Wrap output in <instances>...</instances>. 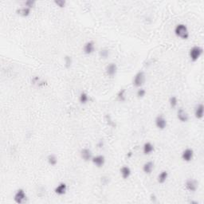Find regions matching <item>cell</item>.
<instances>
[{
    "label": "cell",
    "mask_w": 204,
    "mask_h": 204,
    "mask_svg": "<svg viewBox=\"0 0 204 204\" xmlns=\"http://www.w3.org/2000/svg\"><path fill=\"white\" fill-rule=\"evenodd\" d=\"M100 55L102 58H107L108 56V50H101L100 51Z\"/></svg>",
    "instance_id": "28"
},
{
    "label": "cell",
    "mask_w": 204,
    "mask_h": 204,
    "mask_svg": "<svg viewBox=\"0 0 204 204\" xmlns=\"http://www.w3.org/2000/svg\"><path fill=\"white\" fill-rule=\"evenodd\" d=\"M106 73L110 77H113L117 71V66L115 63H110L106 66Z\"/></svg>",
    "instance_id": "12"
},
{
    "label": "cell",
    "mask_w": 204,
    "mask_h": 204,
    "mask_svg": "<svg viewBox=\"0 0 204 204\" xmlns=\"http://www.w3.org/2000/svg\"><path fill=\"white\" fill-rule=\"evenodd\" d=\"M155 123H156V127L161 130L167 127V120L163 116H158L155 120Z\"/></svg>",
    "instance_id": "7"
},
{
    "label": "cell",
    "mask_w": 204,
    "mask_h": 204,
    "mask_svg": "<svg viewBox=\"0 0 204 204\" xmlns=\"http://www.w3.org/2000/svg\"><path fill=\"white\" fill-rule=\"evenodd\" d=\"M204 107L202 104H198L194 108V116L197 119H202L203 117Z\"/></svg>",
    "instance_id": "14"
},
{
    "label": "cell",
    "mask_w": 204,
    "mask_h": 204,
    "mask_svg": "<svg viewBox=\"0 0 204 204\" xmlns=\"http://www.w3.org/2000/svg\"><path fill=\"white\" fill-rule=\"evenodd\" d=\"M89 96H88L86 92H81V94H80L79 100L81 104H86L87 102L89 101Z\"/></svg>",
    "instance_id": "20"
},
{
    "label": "cell",
    "mask_w": 204,
    "mask_h": 204,
    "mask_svg": "<svg viewBox=\"0 0 204 204\" xmlns=\"http://www.w3.org/2000/svg\"><path fill=\"white\" fill-rule=\"evenodd\" d=\"M72 62H73V61H72L71 57L66 56V58H65V64H66V68H69L71 66Z\"/></svg>",
    "instance_id": "24"
},
{
    "label": "cell",
    "mask_w": 204,
    "mask_h": 204,
    "mask_svg": "<svg viewBox=\"0 0 204 204\" xmlns=\"http://www.w3.org/2000/svg\"><path fill=\"white\" fill-rule=\"evenodd\" d=\"M194 156V152L191 148H187L182 153V159L184 160L185 162H190L193 159Z\"/></svg>",
    "instance_id": "8"
},
{
    "label": "cell",
    "mask_w": 204,
    "mask_h": 204,
    "mask_svg": "<svg viewBox=\"0 0 204 204\" xmlns=\"http://www.w3.org/2000/svg\"><path fill=\"white\" fill-rule=\"evenodd\" d=\"M175 35L182 39H187L189 38V31L185 24H178L175 28Z\"/></svg>",
    "instance_id": "1"
},
{
    "label": "cell",
    "mask_w": 204,
    "mask_h": 204,
    "mask_svg": "<svg viewBox=\"0 0 204 204\" xmlns=\"http://www.w3.org/2000/svg\"><path fill=\"white\" fill-rule=\"evenodd\" d=\"M54 3L58 5V6H60V7H64V6H66V1H64V0H55V1H54Z\"/></svg>",
    "instance_id": "27"
},
{
    "label": "cell",
    "mask_w": 204,
    "mask_h": 204,
    "mask_svg": "<svg viewBox=\"0 0 204 204\" xmlns=\"http://www.w3.org/2000/svg\"><path fill=\"white\" fill-rule=\"evenodd\" d=\"M27 194H26L25 191L23 189H18L17 191H16L15 194H14V200L16 203L18 204H22L24 203V202L27 201Z\"/></svg>",
    "instance_id": "4"
},
{
    "label": "cell",
    "mask_w": 204,
    "mask_h": 204,
    "mask_svg": "<svg viewBox=\"0 0 204 204\" xmlns=\"http://www.w3.org/2000/svg\"><path fill=\"white\" fill-rule=\"evenodd\" d=\"M117 99L120 101H124L126 97H125V89H122L119 91L117 93Z\"/></svg>",
    "instance_id": "22"
},
{
    "label": "cell",
    "mask_w": 204,
    "mask_h": 204,
    "mask_svg": "<svg viewBox=\"0 0 204 204\" xmlns=\"http://www.w3.org/2000/svg\"><path fill=\"white\" fill-rule=\"evenodd\" d=\"M47 160H48V163L50 164V165L52 166H55L58 163V159L54 155L51 154L48 156V158H47Z\"/></svg>",
    "instance_id": "21"
},
{
    "label": "cell",
    "mask_w": 204,
    "mask_h": 204,
    "mask_svg": "<svg viewBox=\"0 0 204 204\" xmlns=\"http://www.w3.org/2000/svg\"><path fill=\"white\" fill-rule=\"evenodd\" d=\"M145 79H146V76L145 73L143 71H139L134 77L133 79V85L136 87H140L142 86L145 82Z\"/></svg>",
    "instance_id": "3"
},
{
    "label": "cell",
    "mask_w": 204,
    "mask_h": 204,
    "mask_svg": "<svg viewBox=\"0 0 204 204\" xmlns=\"http://www.w3.org/2000/svg\"><path fill=\"white\" fill-rule=\"evenodd\" d=\"M120 174H121V176L123 177V179H128L131 175V169L128 166H124V167L120 168Z\"/></svg>",
    "instance_id": "18"
},
{
    "label": "cell",
    "mask_w": 204,
    "mask_h": 204,
    "mask_svg": "<svg viewBox=\"0 0 204 204\" xmlns=\"http://www.w3.org/2000/svg\"><path fill=\"white\" fill-rule=\"evenodd\" d=\"M95 50V45L93 42L92 41H89L88 43H86L84 46V48H83V51L85 54H91L94 52Z\"/></svg>",
    "instance_id": "10"
},
{
    "label": "cell",
    "mask_w": 204,
    "mask_h": 204,
    "mask_svg": "<svg viewBox=\"0 0 204 204\" xmlns=\"http://www.w3.org/2000/svg\"><path fill=\"white\" fill-rule=\"evenodd\" d=\"M81 158L85 161H89V160H92V152L89 150V148H83L82 150L81 151Z\"/></svg>",
    "instance_id": "13"
},
{
    "label": "cell",
    "mask_w": 204,
    "mask_h": 204,
    "mask_svg": "<svg viewBox=\"0 0 204 204\" xmlns=\"http://www.w3.org/2000/svg\"><path fill=\"white\" fill-rule=\"evenodd\" d=\"M169 104H170V106H171L172 108H175V107L177 106V104H178L177 97H176V96H171V97H170Z\"/></svg>",
    "instance_id": "23"
},
{
    "label": "cell",
    "mask_w": 204,
    "mask_h": 204,
    "mask_svg": "<svg viewBox=\"0 0 204 204\" xmlns=\"http://www.w3.org/2000/svg\"><path fill=\"white\" fill-rule=\"evenodd\" d=\"M16 13L22 17H27L31 14V8L27 6H22V7L18 8L16 10Z\"/></svg>",
    "instance_id": "15"
},
{
    "label": "cell",
    "mask_w": 204,
    "mask_h": 204,
    "mask_svg": "<svg viewBox=\"0 0 204 204\" xmlns=\"http://www.w3.org/2000/svg\"><path fill=\"white\" fill-rule=\"evenodd\" d=\"M92 162L97 168H101V167L104 166V163H105V158H104V156L99 155V156H96L94 157H92Z\"/></svg>",
    "instance_id": "6"
},
{
    "label": "cell",
    "mask_w": 204,
    "mask_h": 204,
    "mask_svg": "<svg viewBox=\"0 0 204 204\" xmlns=\"http://www.w3.org/2000/svg\"><path fill=\"white\" fill-rule=\"evenodd\" d=\"M177 117L181 122H187L189 120V115L183 108H179L177 112Z\"/></svg>",
    "instance_id": "9"
},
{
    "label": "cell",
    "mask_w": 204,
    "mask_h": 204,
    "mask_svg": "<svg viewBox=\"0 0 204 204\" xmlns=\"http://www.w3.org/2000/svg\"><path fill=\"white\" fill-rule=\"evenodd\" d=\"M168 177V173L167 171H163L159 174L158 177H157V180L160 183H165Z\"/></svg>",
    "instance_id": "19"
},
{
    "label": "cell",
    "mask_w": 204,
    "mask_h": 204,
    "mask_svg": "<svg viewBox=\"0 0 204 204\" xmlns=\"http://www.w3.org/2000/svg\"><path fill=\"white\" fill-rule=\"evenodd\" d=\"M145 94H146V91H145L144 89H138V91H137V95L139 98H142V97H144V96H145Z\"/></svg>",
    "instance_id": "25"
},
{
    "label": "cell",
    "mask_w": 204,
    "mask_h": 204,
    "mask_svg": "<svg viewBox=\"0 0 204 204\" xmlns=\"http://www.w3.org/2000/svg\"><path fill=\"white\" fill-rule=\"evenodd\" d=\"M153 168H154V164L153 162L152 161H148L147 163H145L143 166V171L146 174H151L153 171Z\"/></svg>",
    "instance_id": "16"
},
{
    "label": "cell",
    "mask_w": 204,
    "mask_h": 204,
    "mask_svg": "<svg viewBox=\"0 0 204 204\" xmlns=\"http://www.w3.org/2000/svg\"><path fill=\"white\" fill-rule=\"evenodd\" d=\"M25 5L26 6H27V7H29L31 9V8H33L34 6H35V0H27V1H26Z\"/></svg>",
    "instance_id": "26"
},
{
    "label": "cell",
    "mask_w": 204,
    "mask_h": 204,
    "mask_svg": "<svg viewBox=\"0 0 204 204\" xmlns=\"http://www.w3.org/2000/svg\"><path fill=\"white\" fill-rule=\"evenodd\" d=\"M153 151H154V146H153L152 143L147 142L143 146V152L145 155L151 154Z\"/></svg>",
    "instance_id": "17"
},
{
    "label": "cell",
    "mask_w": 204,
    "mask_h": 204,
    "mask_svg": "<svg viewBox=\"0 0 204 204\" xmlns=\"http://www.w3.org/2000/svg\"><path fill=\"white\" fill-rule=\"evenodd\" d=\"M185 187L187 188V190H188L189 191H195L198 188V182L195 180V179H189L186 181L185 183Z\"/></svg>",
    "instance_id": "5"
},
{
    "label": "cell",
    "mask_w": 204,
    "mask_h": 204,
    "mask_svg": "<svg viewBox=\"0 0 204 204\" xmlns=\"http://www.w3.org/2000/svg\"><path fill=\"white\" fill-rule=\"evenodd\" d=\"M67 191V185L65 183H61L55 187L54 189V191L58 195H63L66 193Z\"/></svg>",
    "instance_id": "11"
},
{
    "label": "cell",
    "mask_w": 204,
    "mask_h": 204,
    "mask_svg": "<svg viewBox=\"0 0 204 204\" xmlns=\"http://www.w3.org/2000/svg\"><path fill=\"white\" fill-rule=\"evenodd\" d=\"M202 52H203V50H202V47L198 46H193L192 48L190 50V52H189L190 58H191L192 62H196L199 59V58L202 54Z\"/></svg>",
    "instance_id": "2"
}]
</instances>
